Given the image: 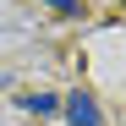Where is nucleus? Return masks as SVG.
<instances>
[{"mask_svg": "<svg viewBox=\"0 0 126 126\" xmlns=\"http://www.w3.org/2000/svg\"><path fill=\"white\" fill-rule=\"evenodd\" d=\"M66 115H71V126H104V115H99V104H93L88 88H77V93L66 99Z\"/></svg>", "mask_w": 126, "mask_h": 126, "instance_id": "nucleus-1", "label": "nucleus"}, {"mask_svg": "<svg viewBox=\"0 0 126 126\" xmlns=\"http://www.w3.org/2000/svg\"><path fill=\"white\" fill-rule=\"evenodd\" d=\"M49 6H60V11H77V0H49Z\"/></svg>", "mask_w": 126, "mask_h": 126, "instance_id": "nucleus-3", "label": "nucleus"}, {"mask_svg": "<svg viewBox=\"0 0 126 126\" xmlns=\"http://www.w3.org/2000/svg\"><path fill=\"white\" fill-rule=\"evenodd\" d=\"M22 110H28V115H55L60 99H55V93H22Z\"/></svg>", "mask_w": 126, "mask_h": 126, "instance_id": "nucleus-2", "label": "nucleus"}]
</instances>
